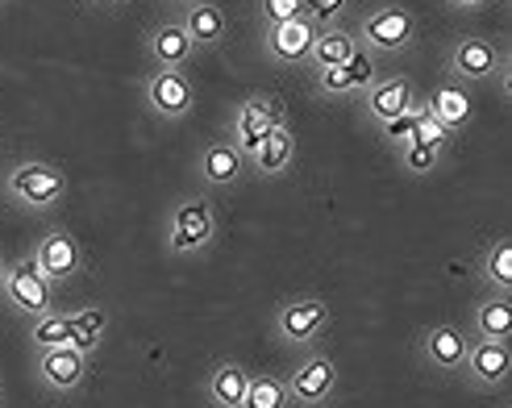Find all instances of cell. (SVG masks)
Returning a JSON list of instances; mask_svg holds the SVG:
<instances>
[{
  "label": "cell",
  "mask_w": 512,
  "mask_h": 408,
  "mask_svg": "<svg viewBox=\"0 0 512 408\" xmlns=\"http://www.w3.org/2000/svg\"><path fill=\"white\" fill-rule=\"evenodd\" d=\"M271 329H275V338L288 346H313L329 329V304L321 296H288L275 309Z\"/></svg>",
  "instance_id": "8"
},
{
  "label": "cell",
  "mask_w": 512,
  "mask_h": 408,
  "mask_svg": "<svg viewBox=\"0 0 512 408\" xmlns=\"http://www.w3.org/2000/svg\"><path fill=\"white\" fill-rule=\"evenodd\" d=\"M417 88L408 75H375V84L363 92V105H367V121L375 125H388L404 113L417 109Z\"/></svg>",
  "instance_id": "14"
},
{
  "label": "cell",
  "mask_w": 512,
  "mask_h": 408,
  "mask_svg": "<svg viewBox=\"0 0 512 408\" xmlns=\"http://www.w3.org/2000/svg\"><path fill=\"white\" fill-rule=\"evenodd\" d=\"M358 50V38L354 30H346V25H329V30H317V42L309 50V71H321V67H342L350 63V55Z\"/></svg>",
  "instance_id": "23"
},
{
  "label": "cell",
  "mask_w": 512,
  "mask_h": 408,
  "mask_svg": "<svg viewBox=\"0 0 512 408\" xmlns=\"http://www.w3.org/2000/svg\"><path fill=\"white\" fill-rule=\"evenodd\" d=\"M467 354H471V334H467L463 325L442 321V325H429L425 334H421V359L433 371H442L446 379L467 371Z\"/></svg>",
  "instance_id": "12"
},
{
  "label": "cell",
  "mask_w": 512,
  "mask_h": 408,
  "mask_svg": "<svg viewBox=\"0 0 512 408\" xmlns=\"http://www.w3.org/2000/svg\"><path fill=\"white\" fill-rule=\"evenodd\" d=\"M67 188H71L67 171L59 163H46V159H21L5 175L9 200H17L21 209H34V213H50L55 204H63Z\"/></svg>",
  "instance_id": "3"
},
{
  "label": "cell",
  "mask_w": 512,
  "mask_h": 408,
  "mask_svg": "<svg viewBox=\"0 0 512 408\" xmlns=\"http://www.w3.org/2000/svg\"><path fill=\"white\" fill-rule=\"evenodd\" d=\"M0 5H5V0H0Z\"/></svg>",
  "instance_id": "40"
},
{
  "label": "cell",
  "mask_w": 512,
  "mask_h": 408,
  "mask_svg": "<svg viewBox=\"0 0 512 408\" xmlns=\"http://www.w3.org/2000/svg\"><path fill=\"white\" fill-rule=\"evenodd\" d=\"M5 400H9V384H5V375H0V408H5Z\"/></svg>",
  "instance_id": "37"
},
{
  "label": "cell",
  "mask_w": 512,
  "mask_h": 408,
  "mask_svg": "<svg viewBox=\"0 0 512 408\" xmlns=\"http://www.w3.org/2000/svg\"><path fill=\"white\" fill-rule=\"evenodd\" d=\"M508 55L504 46H496L492 38H479V34H463L450 50V80L458 84H488L504 71Z\"/></svg>",
  "instance_id": "9"
},
{
  "label": "cell",
  "mask_w": 512,
  "mask_h": 408,
  "mask_svg": "<svg viewBox=\"0 0 512 408\" xmlns=\"http://www.w3.org/2000/svg\"><path fill=\"white\" fill-rule=\"evenodd\" d=\"M346 71H350V84H354V92H367L371 84H375V55H367L363 46L350 55V63H346Z\"/></svg>",
  "instance_id": "33"
},
{
  "label": "cell",
  "mask_w": 512,
  "mask_h": 408,
  "mask_svg": "<svg viewBox=\"0 0 512 408\" xmlns=\"http://www.w3.org/2000/svg\"><path fill=\"white\" fill-rule=\"evenodd\" d=\"M313 88H317V96H354V84H350L346 63H342V67H321V71H313Z\"/></svg>",
  "instance_id": "31"
},
{
  "label": "cell",
  "mask_w": 512,
  "mask_h": 408,
  "mask_svg": "<svg viewBox=\"0 0 512 408\" xmlns=\"http://www.w3.org/2000/svg\"><path fill=\"white\" fill-rule=\"evenodd\" d=\"M288 396L300 408H325L338 396V363L329 359L325 350H309L304 359L292 367V375H284Z\"/></svg>",
  "instance_id": "7"
},
{
  "label": "cell",
  "mask_w": 512,
  "mask_h": 408,
  "mask_svg": "<svg viewBox=\"0 0 512 408\" xmlns=\"http://www.w3.org/2000/svg\"><path fill=\"white\" fill-rule=\"evenodd\" d=\"M34 371L50 392H80L88 384V371H92V354L75 350V346H55V350H34Z\"/></svg>",
  "instance_id": "10"
},
{
  "label": "cell",
  "mask_w": 512,
  "mask_h": 408,
  "mask_svg": "<svg viewBox=\"0 0 512 408\" xmlns=\"http://www.w3.org/2000/svg\"><path fill=\"white\" fill-rule=\"evenodd\" d=\"M375 130H379V138L388 142L392 150H400V146L413 142V130H417V109H413V113H404V117H396V121H388V125H375Z\"/></svg>",
  "instance_id": "32"
},
{
  "label": "cell",
  "mask_w": 512,
  "mask_h": 408,
  "mask_svg": "<svg viewBox=\"0 0 512 408\" xmlns=\"http://www.w3.org/2000/svg\"><path fill=\"white\" fill-rule=\"evenodd\" d=\"M450 5H454V9H483L488 0H450Z\"/></svg>",
  "instance_id": "35"
},
{
  "label": "cell",
  "mask_w": 512,
  "mask_h": 408,
  "mask_svg": "<svg viewBox=\"0 0 512 408\" xmlns=\"http://www.w3.org/2000/svg\"><path fill=\"white\" fill-rule=\"evenodd\" d=\"M92 5H105V9H121V5H130V0H92Z\"/></svg>",
  "instance_id": "36"
},
{
  "label": "cell",
  "mask_w": 512,
  "mask_h": 408,
  "mask_svg": "<svg viewBox=\"0 0 512 408\" xmlns=\"http://www.w3.org/2000/svg\"><path fill=\"white\" fill-rule=\"evenodd\" d=\"M30 259L38 263V271L50 279V284H67V279H75L84 271V250L75 242L71 229H63V225L46 229L38 238V246L30 250Z\"/></svg>",
  "instance_id": "11"
},
{
  "label": "cell",
  "mask_w": 512,
  "mask_h": 408,
  "mask_svg": "<svg viewBox=\"0 0 512 408\" xmlns=\"http://www.w3.org/2000/svg\"><path fill=\"white\" fill-rule=\"evenodd\" d=\"M250 367L238 359H217L204 375V396H209L213 408H242L246 388H250Z\"/></svg>",
  "instance_id": "17"
},
{
  "label": "cell",
  "mask_w": 512,
  "mask_h": 408,
  "mask_svg": "<svg viewBox=\"0 0 512 408\" xmlns=\"http://www.w3.org/2000/svg\"><path fill=\"white\" fill-rule=\"evenodd\" d=\"M30 342L34 350H55V346H71V317L67 313H46L30 325Z\"/></svg>",
  "instance_id": "27"
},
{
  "label": "cell",
  "mask_w": 512,
  "mask_h": 408,
  "mask_svg": "<svg viewBox=\"0 0 512 408\" xmlns=\"http://www.w3.org/2000/svg\"><path fill=\"white\" fill-rule=\"evenodd\" d=\"M5 267H9V263H5V254H0V284H5Z\"/></svg>",
  "instance_id": "38"
},
{
  "label": "cell",
  "mask_w": 512,
  "mask_h": 408,
  "mask_svg": "<svg viewBox=\"0 0 512 408\" xmlns=\"http://www.w3.org/2000/svg\"><path fill=\"white\" fill-rule=\"evenodd\" d=\"M146 55L155 67H188V59L196 55V46L188 38V30L175 21H159V25H150V34H146Z\"/></svg>",
  "instance_id": "20"
},
{
  "label": "cell",
  "mask_w": 512,
  "mask_h": 408,
  "mask_svg": "<svg viewBox=\"0 0 512 408\" xmlns=\"http://www.w3.org/2000/svg\"><path fill=\"white\" fill-rule=\"evenodd\" d=\"M67 317H71V346L84 350V354H92V350L100 346V338L109 334V313L100 309V304L75 309V313H67Z\"/></svg>",
  "instance_id": "24"
},
{
  "label": "cell",
  "mask_w": 512,
  "mask_h": 408,
  "mask_svg": "<svg viewBox=\"0 0 512 408\" xmlns=\"http://www.w3.org/2000/svg\"><path fill=\"white\" fill-rule=\"evenodd\" d=\"M471 338H488V342H508L512 334V296H500V292H488L475 313H471Z\"/></svg>",
  "instance_id": "22"
},
{
  "label": "cell",
  "mask_w": 512,
  "mask_h": 408,
  "mask_svg": "<svg viewBox=\"0 0 512 408\" xmlns=\"http://www.w3.org/2000/svg\"><path fill=\"white\" fill-rule=\"evenodd\" d=\"M292 17H304V0H259L263 25H279V21H292Z\"/></svg>",
  "instance_id": "34"
},
{
  "label": "cell",
  "mask_w": 512,
  "mask_h": 408,
  "mask_svg": "<svg viewBox=\"0 0 512 408\" xmlns=\"http://www.w3.org/2000/svg\"><path fill=\"white\" fill-rule=\"evenodd\" d=\"M483 284L500 296H512V242L508 238H496L483 254Z\"/></svg>",
  "instance_id": "25"
},
{
  "label": "cell",
  "mask_w": 512,
  "mask_h": 408,
  "mask_svg": "<svg viewBox=\"0 0 512 408\" xmlns=\"http://www.w3.org/2000/svg\"><path fill=\"white\" fill-rule=\"evenodd\" d=\"M179 25L188 30L192 46L200 50H217L225 38H229V13L217 5V0H192V5H184V17H179Z\"/></svg>",
  "instance_id": "18"
},
{
  "label": "cell",
  "mask_w": 512,
  "mask_h": 408,
  "mask_svg": "<svg viewBox=\"0 0 512 408\" xmlns=\"http://www.w3.org/2000/svg\"><path fill=\"white\" fill-rule=\"evenodd\" d=\"M284 121H288V105L275 92H250V96H242V105L234 109V117H229V134L225 138L234 142L242 150V159H246L250 150Z\"/></svg>",
  "instance_id": "5"
},
{
  "label": "cell",
  "mask_w": 512,
  "mask_h": 408,
  "mask_svg": "<svg viewBox=\"0 0 512 408\" xmlns=\"http://www.w3.org/2000/svg\"><path fill=\"white\" fill-rule=\"evenodd\" d=\"M463 375L483 392L508 388V379H512V346L508 342H488V338H471V354H467V371Z\"/></svg>",
  "instance_id": "15"
},
{
  "label": "cell",
  "mask_w": 512,
  "mask_h": 408,
  "mask_svg": "<svg viewBox=\"0 0 512 408\" xmlns=\"http://www.w3.org/2000/svg\"><path fill=\"white\" fill-rule=\"evenodd\" d=\"M292 159H296V134H292V125L284 121L246 155V171L259 175V180H271V175H284L292 167Z\"/></svg>",
  "instance_id": "16"
},
{
  "label": "cell",
  "mask_w": 512,
  "mask_h": 408,
  "mask_svg": "<svg viewBox=\"0 0 512 408\" xmlns=\"http://www.w3.org/2000/svg\"><path fill=\"white\" fill-rule=\"evenodd\" d=\"M396 155H400V163H404V171H408V175H429V171H438V163H442L446 150L425 146V142H417V138H413L408 146H400Z\"/></svg>",
  "instance_id": "28"
},
{
  "label": "cell",
  "mask_w": 512,
  "mask_h": 408,
  "mask_svg": "<svg viewBox=\"0 0 512 408\" xmlns=\"http://www.w3.org/2000/svg\"><path fill=\"white\" fill-rule=\"evenodd\" d=\"M429 105V113L438 117L450 134H458V130H467L471 125V117H475V105H471V96H467V88L458 84V80H446V84H438L433 88V96L425 100Z\"/></svg>",
  "instance_id": "21"
},
{
  "label": "cell",
  "mask_w": 512,
  "mask_h": 408,
  "mask_svg": "<svg viewBox=\"0 0 512 408\" xmlns=\"http://www.w3.org/2000/svg\"><path fill=\"white\" fill-rule=\"evenodd\" d=\"M217 242V204L204 192H188L171 204L167 213V250L179 259H196V254L213 250Z\"/></svg>",
  "instance_id": "1"
},
{
  "label": "cell",
  "mask_w": 512,
  "mask_h": 408,
  "mask_svg": "<svg viewBox=\"0 0 512 408\" xmlns=\"http://www.w3.org/2000/svg\"><path fill=\"white\" fill-rule=\"evenodd\" d=\"M358 46L375 59H396L417 42V17L404 5H371L354 25Z\"/></svg>",
  "instance_id": "2"
},
{
  "label": "cell",
  "mask_w": 512,
  "mask_h": 408,
  "mask_svg": "<svg viewBox=\"0 0 512 408\" xmlns=\"http://www.w3.org/2000/svg\"><path fill=\"white\" fill-rule=\"evenodd\" d=\"M317 42V25L309 17H292L279 25H263V55L279 67H304Z\"/></svg>",
  "instance_id": "13"
},
{
  "label": "cell",
  "mask_w": 512,
  "mask_h": 408,
  "mask_svg": "<svg viewBox=\"0 0 512 408\" xmlns=\"http://www.w3.org/2000/svg\"><path fill=\"white\" fill-rule=\"evenodd\" d=\"M350 5L354 0H304V17H309L317 30H329V25H342Z\"/></svg>",
  "instance_id": "30"
},
{
  "label": "cell",
  "mask_w": 512,
  "mask_h": 408,
  "mask_svg": "<svg viewBox=\"0 0 512 408\" xmlns=\"http://www.w3.org/2000/svg\"><path fill=\"white\" fill-rule=\"evenodd\" d=\"M171 5H179V9H184V5H192V0H171Z\"/></svg>",
  "instance_id": "39"
},
{
  "label": "cell",
  "mask_w": 512,
  "mask_h": 408,
  "mask_svg": "<svg viewBox=\"0 0 512 408\" xmlns=\"http://www.w3.org/2000/svg\"><path fill=\"white\" fill-rule=\"evenodd\" d=\"M142 105L150 109V117H159V121H184L192 117L196 109V84H192V75L184 67H155V71H146V80H142Z\"/></svg>",
  "instance_id": "4"
},
{
  "label": "cell",
  "mask_w": 512,
  "mask_h": 408,
  "mask_svg": "<svg viewBox=\"0 0 512 408\" xmlns=\"http://www.w3.org/2000/svg\"><path fill=\"white\" fill-rule=\"evenodd\" d=\"M242 408H292V396H288L284 375H271V371L250 375V388H246Z\"/></svg>",
  "instance_id": "26"
},
{
  "label": "cell",
  "mask_w": 512,
  "mask_h": 408,
  "mask_svg": "<svg viewBox=\"0 0 512 408\" xmlns=\"http://www.w3.org/2000/svg\"><path fill=\"white\" fill-rule=\"evenodd\" d=\"M413 138H417V142H425V146H438V150H446L454 134L446 130V125H442L438 117L429 113L425 100H417V130H413Z\"/></svg>",
  "instance_id": "29"
},
{
  "label": "cell",
  "mask_w": 512,
  "mask_h": 408,
  "mask_svg": "<svg viewBox=\"0 0 512 408\" xmlns=\"http://www.w3.org/2000/svg\"><path fill=\"white\" fill-rule=\"evenodd\" d=\"M200 180L209 184V188H234L242 175H246V159H242V150L229 142V138H213L209 146L200 150Z\"/></svg>",
  "instance_id": "19"
},
{
  "label": "cell",
  "mask_w": 512,
  "mask_h": 408,
  "mask_svg": "<svg viewBox=\"0 0 512 408\" xmlns=\"http://www.w3.org/2000/svg\"><path fill=\"white\" fill-rule=\"evenodd\" d=\"M0 292H5V300L13 304L21 317H30V321H38V317L59 309V304H55V284H50V279L38 271V263L30 259V254L5 267V284H0Z\"/></svg>",
  "instance_id": "6"
}]
</instances>
